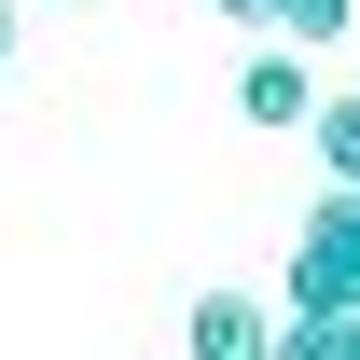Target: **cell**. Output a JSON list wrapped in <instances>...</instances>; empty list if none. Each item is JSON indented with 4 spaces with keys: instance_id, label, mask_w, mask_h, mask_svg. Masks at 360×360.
I'll return each mask as SVG.
<instances>
[{
    "instance_id": "obj_5",
    "label": "cell",
    "mask_w": 360,
    "mask_h": 360,
    "mask_svg": "<svg viewBox=\"0 0 360 360\" xmlns=\"http://www.w3.org/2000/svg\"><path fill=\"white\" fill-rule=\"evenodd\" d=\"M277 360H360V319H319V305H291V333H277Z\"/></svg>"
},
{
    "instance_id": "obj_2",
    "label": "cell",
    "mask_w": 360,
    "mask_h": 360,
    "mask_svg": "<svg viewBox=\"0 0 360 360\" xmlns=\"http://www.w3.org/2000/svg\"><path fill=\"white\" fill-rule=\"evenodd\" d=\"M236 125H319V70H305V42H264L250 70H236Z\"/></svg>"
},
{
    "instance_id": "obj_4",
    "label": "cell",
    "mask_w": 360,
    "mask_h": 360,
    "mask_svg": "<svg viewBox=\"0 0 360 360\" xmlns=\"http://www.w3.org/2000/svg\"><path fill=\"white\" fill-rule=\"evenodd\" d=\"M305 153H319V180H360V84H347V97H319Z\"/></svg>"
},
{
    "instance_id": "obj_8",
    "label": "cell",
    "mask_w": 360,
    "mask_h": 360,
    "mask_svg": "<svg viewBox=\"0 0 360 360\" xmlns=\"http://www.w3.org/2000/svg\"><path fill=\"white\" fill-rule=\"evenodd\" d=\"M0 56H14V0H0Z\"/></svg>"
},
{
    "instance_id": "obj_6",
    "label": "cell",
    "mask_w": 360,
    "mask_h": 360,
    "mask_svg": "<svg viewBox=\"0 0 360 360\" xmlns=\"http://www.w3.org/2000/svg\"><path fill=\"white\" fill-rule=\"evenodd\" d=\"M347 14H360V0H291V14H277V42L319 56V42H347Z\"/></svg>"
},
{
    "instance_id": "obj_9",
    "label": "cell",
    "mask_w": 360,
    "mask_h": 360,
    "mask_svg": "<svg viewBox=\"0 0 360 360\" xmlns=\"http://www.w3.org/2000/svg\"><path fill=\"white\" fill-rule=\"evenodd\" d=\"M70 14H84V0H70Z\"/></svg>"
},
{
    "instance_id": "obj_7",
    "label": "cell",
    "mask_w": 360,
    "mask_h": 360,
    "mask_svg": "<svg viewBox=\"0 0 360 360\" xmlns=\"http://www.w3.org/2000/svg\"><path fill=\"white\" fill-rule=\"evenodd\" d=\"M208 14H222V28H264V42H277V14H291V0H208Z\"/></svg>"
},
{
    "instance_id": "obj_1",
    "label": "cell",
    "mask_w": 360,
    "mask_h": 360,
    "mask_svg": "<svg viewBox=\"0 0 360 360\" xmlns=\"http://www.w3.org/2000/svg\"><path fill=\"white\" fill-rule=\"evenodd\" d=\"M291 305H319V319H360V180H319L305 236H291Z\"/></svg>"
},
{
    "instance_id": "obj_3",
    "label": "cell",
    "mask_w": 360,
    "mask_h": 360,
    "mask_svg": "<svg viewBox=\"0 0 360 360\" xmlns=\"http://www.w3.org/2000/svg\"><path fill=\"white\" fill-rule=\"evenodd\" d=\"M277 333H291V319H277V305H250V291H194L180 360H277Z\"/></svg>"
}]
</instances>
